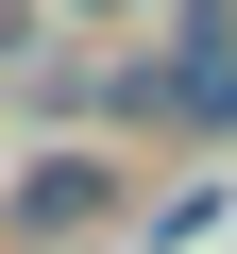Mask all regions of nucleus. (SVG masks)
Here are the masks:
<instances>
[{"label":"nucleus","instance_id":"1","mask_svg":"<svg viewBox=\"0 0 237 254\" xmlns=\"http://www.w3.org/2000/svg\"><path fill=\"white\" fill-rule=\"evenodd\" d=\"M118 203H136V187H118V153H34L17 187H0V237H17V254H68V237H102Z\"/></svg>","mask_w":237,"mask_h":254},{"label":"nucleus","instance_id":"2","mask_svg":"<svg viewBox=\"0 0 237 254\" xmlns=\"http://www.w3.org/2000/svg\"><path fill=\"white\" fill-rule=\"evenodd\" d=\"M68 17V0H0V68H34V34Z\"/></svg>","mask_w":237,"mask_h":254},{"label":"nucleus","instance_id":"3","mask_svg":"<svg viewBox=\"0 0 237 254\" xmlns=\"http://www.w3.org/2000/svg\"><path fill=\"white\" fill-rule=\"evenodd\" d=\"M68 17H170V0H68Z\"/></svg>","mask_w":237,"mask_h":254},{"label":"nucleus","instance_id":"4","mask_svg":"<svg viewBox=\"0 0 237 254\" xmlns=\"http://www.w3.org/2000/svg\"><path fill=\"white\" fill-rule=\"evenodd\" d=\"M203 136H237V85H220V119H203Z\"/></svg>","mask_w":237,"mask_h":254}]
</instances>
